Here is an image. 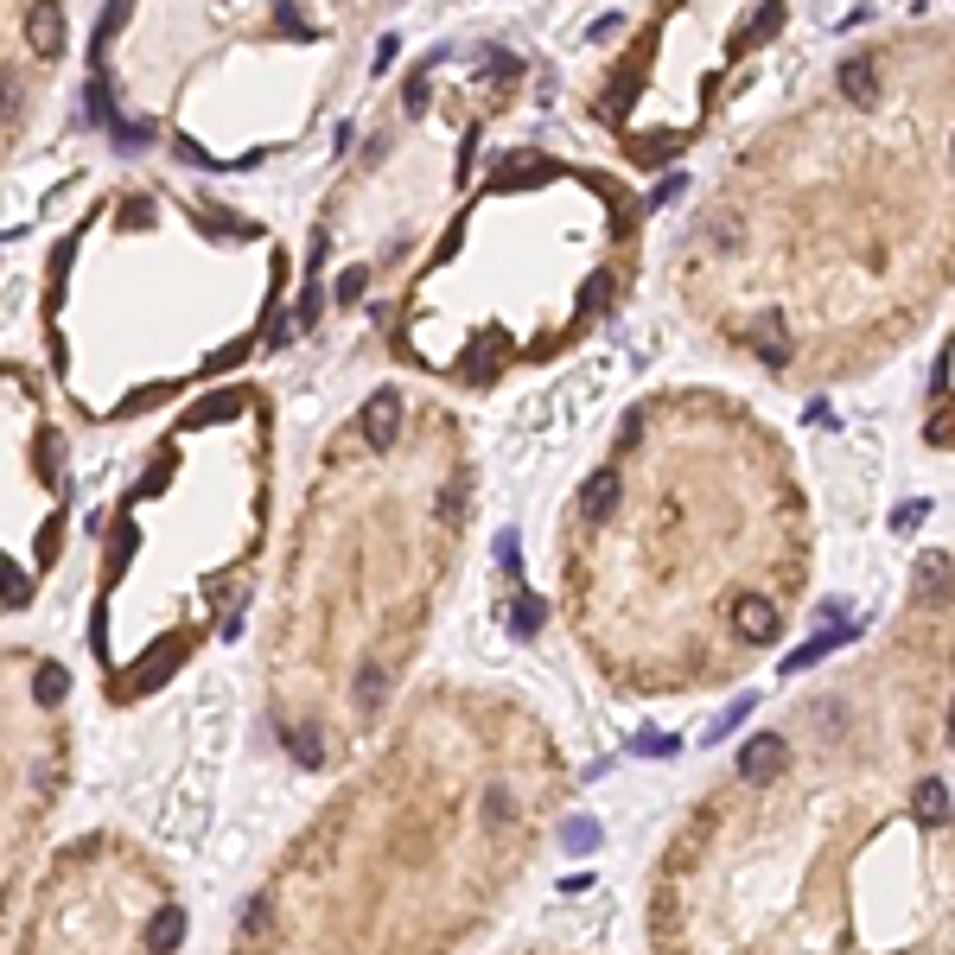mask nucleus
Listing matches in <instances>:
<instances>
[{
	"mask_svg": "<svg viewBox=\"0 0 955 955\" xmlns=\"http://www.w3.org/2000/svg\"><path fill=\"white\" fill-rule=\"evenodd\" d=\"M542 771V733L510 695H414L281 841L224 955H459L517 879Z\"/></svg>",
	"mask_w": 955,
	"mask_h": 955,
	"instance_id": "1",
	"label": "nucleus"
},
{
	"mask_svg": "<svg viewBox=\"0 0 955 955\" xmlns=\"http://www.w3.org/2000/svg\"><path fill=\"white\" fill-rule=\"evenodd\" d=\"M471 529V439L408 388H370L319 439L261 624V720L287 765L338 777L395 700Z\"/></svg>",
	"mask_w": 955,
	"mask_h": 955,
	"instance_id": "2",
	"label": "nucleus"
},
{
	"mask_svg": "<svg viewBox=\"0 0 955 955\" xmlns=\"http://www.w3.org/2000/svg\"><path fill=\"white\" fill-rule=\"evenodd\" d=\"M300 300V256L268 217L122 173L39 261V344L58 408L134 427L242 383Z\"/></svg>",
	"mask_w": 955,
	"mask_h": 955,
	"instance_id": "3",
	"label": "nucleus"
},
{
	"mask_svg": "<svg viewBox=\"0 0 955 955\" xmlns=\"http://www.w3.org/2000/svg\"><path fill=\"white\" fill-rule=\"evenodd\" d=\"M281 497V402L261 376L173 408L96 517L90 669L115 714L179 688L242 619Z\"/></svg>",
	"mask_w": 955,
	"mask_h": 955,
	"instance_id": "4",
	"label": "nucleus"
},
{
	"mask_svg": "<svg viewBox=\"0 0 955 955\" xmlns=\"http://www.w3.org/2000/svg\"><path fill=\"white\" fill-rule=\"evenodd\" d=\"M631 242L637 205L612 179L554 154H504L376 307L388 357L453 388L536 370L612 312Z\"/></svg>",
	"mask_w": 955,
	"mask_h": 955,
	"instance_id": "5",
	"label": "nucleus"
},
{
	"mask_svg": "<svg viewBox=\"0 0 955 955\" xmlns=\"http://www.w3.org/2000/svg\"><path fill=\"white\" fill-rule=\"evenodd\" d=\"M363 39L370 13L338 0H128L90 27V103L122 141L191 173H256L312 147Z\"/></svg>",
	"mask_w": 955,
	"mask_h": 955,
	"instance_id": "6",
	"label": "nucleus"
},
{
	"mask_svg": "<svg viewBox=\"0 0 955 955\" xmlns=\"http://www.w3.org/2000/svg\"><path fill=\"white\" fill-rule=\"evenodd\" d=\"M517 77L522 58L504 45H439L414 58L376 108H363L319 191L300 261V319L312 332L376 312L383 287L427 256L439 210L465 191Z\"/></svg>",
	"mask_w": 955,
	"mask_h": 955,
	"instance_id": "7",
	"label": "nucleus"
},
{
	"mask_svg": "<svg viewBox=\"0 0 955 955\" xmlns=\"http://www.w3.org/2000/svg\"><path fill=\"white\" fill-rule=\"evenodd\" d=\"M7 955H185V892L128 828H90L39 873Z\"/></svg>",
	"mask_w": 955,
	"mask_h": 955,
	"instance_id": "8",
	"label": "nucleus"
},
{
	"mask_svg": "<svg viewBox=\"0 0 955 955\" xmlns=\"http://www.w3.org/2000/svg\"><path fill=\"white\" fill-rule=\"evenodd\" d=\"M77 771V682L58 650L0 644V943L13 936Z\"/></svg>",
	"mask_w": 955,
	"mask_h": 955,
	"instance_id": "9",
	"label": "nucleus"
},
{
	"mask_svg": "<svg viewBox=\"0 0 955 955\" xmlns=\"http://www.w3.org/2000/svg\"><path fill=\"white\" fill-rule=\"evenodd\" d=\"M77 471L45 370L0 357V619H20L52 587L71 548Z\"/></svg>",
	"mask_w": 955,
	"mask_h": 955,
	"instance_id": "10",
	"label": "nucleus"
},
{
	"mask_svg": "<svg viewBox=\"0 0 955 955\" xmlns=\"http://www.w3.org/2000/svg\"><path fill=\"white\" fill-rule=\"evenodd\" d=\"M64 58H71V13L64 7H39V0L0 7V173L27 154Z\"/></svg>",
	"mask_w": 955,
	"mask_h": 955,
	"instance_id": "11",
	"label": "nucleus"
},
{
	"mask_svg": "<svg viewBox=\"0 0 955 955\" xmlns=\"http://www.w3.org/2000/svg\"><path fill=\"white\" fill-rule=\"evenodd\" d=\"M783 765H790V739L783 733H758L739 751V777L746 783H771V777H783Z\"/></svg>",
	"mask_w": 955,
	"mask_h": 955,
	"instance_id": "12",
	"label": "nucleus"
},
{
	"mask_svg": "<svg viewBox=\"0 0 955 955\" xmlns=\"http://www.w3.org/2000/svg\"><path fill=\"white\" fill-rule=\"evenodd\" d=\"M911 599H917V605H943V599H949V561H943V554H924V561H917Z\"/></svg>",
	"mask_w": 955,
	"mask_h": 955,
	"instance_id": "13",
	"label": "nucleus"
},
{
	"mask_svg": "<svg viewBox=\"0 0 955 955\" xmlns=\"http://www.w3.org/2000/svg\"><path fill=\"white\" fill-rule=\"evenodd\" d=\"M911 809H917V822H924V828H943V822H949V790H943V777H917Z\"/></svg>",
	"mask_w": 955,
	"mask_h": 955,
	"instance_id": "14",
	"label": "nucleus"
},
{
	"mask_svg": "<svg viewBox=\"0 0 955 955\" xmlns=\"http://www.w3.org/2000/svg\"><path fill=\"white\" fill-rule=\"evenodd\" d=\"M873 90H879V71L866 58H848V64H841V96H848V103H873Z\"/></svg>",
	"mask_w": 955,
	"mask_h": 955,
	"instance_id": "15",
	"label": "nucleus"
},
{
	"mask_svg": "<svg viewBox=\"0 0 955 955\" xmlns=\"http://www.w3.org/2000/svg\"><path fill=\"white\" fill-rule=\"evenodd\" d=\"M949 746H955V700H949Z\"/></svg>",
	"mask_w": 955,
	"mask_h": 955,
	"instance_id": "16",
	"label": "nucleus"
}]
</instances>
